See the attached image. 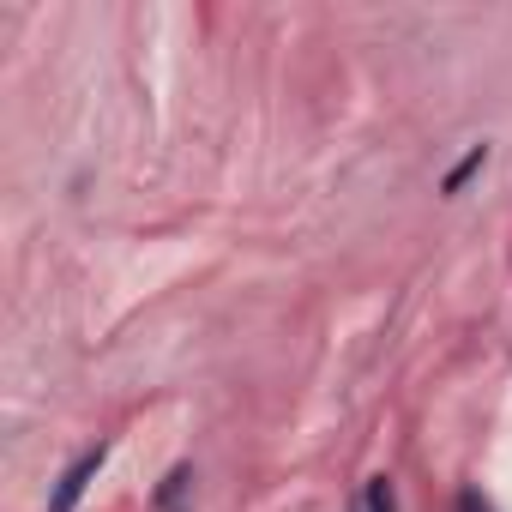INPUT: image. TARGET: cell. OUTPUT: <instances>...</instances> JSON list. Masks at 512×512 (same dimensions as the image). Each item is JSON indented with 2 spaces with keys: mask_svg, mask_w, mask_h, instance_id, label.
I'll return each instance as SVG.
<instances>
[{
  "mask_svg": "<svg viewBox=\"0 0 512 512\" xmlns=\"http://www.w3.org/2000/svg\"><path fill=\"white\" fill-rule=\"evenodd\" d=\"M482 163H488V145H476V151H470V157H464V163H458V169L446 175V193H458V187H464V181H470V175H476Z\"/></svg>",
  "mask_w": 512,
  "mask_h": 512,
  "instance_id": "cell-4",
  "label": "cell"
},
{
  "mask_svg": "<svg viewBox=\"0 0 512 512\" xmlns=\"http://www.w3.org/2000/svg\"><path fill=\"white\" fill-rule=\"evenodd\" d=\"M356 512H398V488H392V476H368V482L356 488Z\"/></svg>",
  "mask_w": 512,
  "mask_h": 512,
  "instance_id": "cell-2",
  "label": "cell"
},
{
  "mask_svg": "<svg viewBox=\"0 0 512 512\" xmlns=\"http://www.w3.org/2000/svg\"><path fill=\"white\" fill-rule=\"evenodd\" d=\"M187 482H193V470H187V464H175V470H169V476H163V488H157V506H163V512H169V506H175V500H181V494H187Z\"/></svg>",
  "mask_w": 512,
  "mask_h": 512,
  "instance_id": "cell-3",
  "label": "cell"
},
{
  "mask_svg": "<svg viewBox=\"0 0 512 512\" xmlns=\"http://www.w3.org/2000/svg\"><path fill=\"white\" fill-rule=\"evenodd\" d=\"M103 458H109V446H91V452H79L67 470H61V482H55V500H49V512H79V500H85V488H91V476L103 470Z\"/></svg>",
  "mask_w": 512,
  "mask_h": 512,
  "instance_id": "cell-1",
  "label": "cell"
},
{
  "mask_svg": "<svg viewBox=\"0 0 512 512\" xmlns=\"http://www.w3.org/2000/svg\"><path fill=\"white\" fill-rule=\"evenodd\" d=\"M464 512H488V506L476 500V488H464Z\"/></svg>",
  "mask_w": 512,
  "mask_h": 512,
  "instance_id": "cell-5",
  "label": "cell"
}]
</instances>
